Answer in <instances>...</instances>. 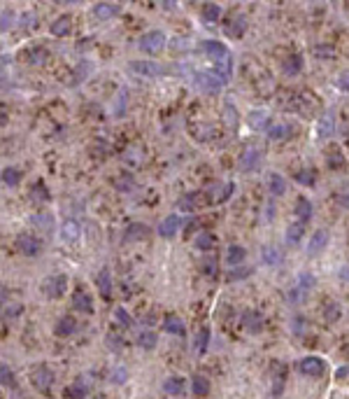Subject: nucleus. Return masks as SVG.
<instances>
[{
  "mask_svg": "<svg viewBox=\"0 0 349 399\" xmlns=\"http://www.w3.org/2000/svg\"><path fill=\"white\" fill-rule=\"evenodd\" d=\"M31 381H33V385L42 394H51V388H54V371H51L47 364H40V366H35V369H33Z\"/></svg>",
  "mask_w": 349,
  "mask_h": 399,
  "instance_id": "nucleus-1",
  "label": "nucleus"
},
{
  "mask_svg": "<svg viewBox=\"0 0 349 399\" xmlns=\"http://www.w3.org/2000/svg\"><path fill=\"white\" fill-rule=\"evenodd\" d=\"M196 84L202 89V91H208V94H217L219 89L226 84V79L224 77H219L217 72H208V70H200V72H196Z\"/></svg>",
  "mask_w": 349,
  "mask_h": 399,
  "instance_id": "nucleus-2",
  "label": "nucleus"
},
{
  "mask_svg": "<svg viewBox=\"0 0 349 399\" xmlns=\"http://www.w3.org/2000/svg\"><path fill=\"white\" fill-rule=\"evenodd\" d=\"M140 49L147 51V54H158V51L165 47V35L161 33V31H149V33H144L140 38Z\"/></svg>",
  "mask_w": 349,
  "mask_h": 399,
  "instance_id": "nucleus-3",
  "label": "nucleus"
},
{
  "mask_svg": "<svg viewBox=\"0 0 349 399\" xmlns=\"http://www.w3.org/2000/svg\"><path fill=\"white\" fill-rule=\"evenodd\" d=\"M66 287H68V276H51L42 283V292L47 294V297H51V299L63 297V294H66Z\"/></svg>",
  "mask_w": 349,
  "mask_h": 399,
  "instance_id": "nucleus-4",
  "label": "nucleus"
},
{
  "mask_svg": "<svg viewBox=\"0 0 349 399\" xmlns=\"http://www.w3.org/2000/svg\"><path fill=\"white\" fill-rule=\"evenodd\" d=\"M298 369H300V374L316 378V376H324V371H326V362H324L322 357L310 355V357H303V360L298 362Z\"/></svg>",
  "mask_w": 349,
  "mask_h": 399,
  "instance_id": "nucleus-5",
  "label": "nucleus"
},
{
  "mask_svg": "<svg viewBox=\"0 0 349 399\" xmlns=\"http://www.w3.org/2000/svg\"><path fill=\"white\" fill-rule=\"evenodd\" d=\"M17 250L26 257H35V255H40L42 243H40V238L31 236V233H19L17 236Z\"/></svg>",
  "mask_w": 349,
  "mask_h": 399,
  "instance_id": "nucleus-6",
  "label": "nucleus"
},
{
  "mask_svg": "<svg viewBox=\"0 0 349 399\" xmlns=\"http://www.w3.org/2000/svg\"><path fill=\"white\" fill-rule=\"evenodd\" d=\"M131 70L135 75H142V77H158V75H163V68L154 61H133Z\"/></svg>",
  "mask_w": 349,
  "mask_h": 399,
  "instance_id": "nucleus-7",
  "label": "nucleus"
},
{
  "mask_svg": "<svg viewBox=\"0 0 349 399\" xmlns=\"http://www.w3.org/2000/svg\"><path fill=\"white\" fill-rule=\"evenodd\" d=\"M202 49H205V54H208L210 59H214V63L226 59V56H230V51L226 49V44L217 42V40H205V42H202Z\"/></svg>",
  "mask_w": 349,
  "mask_h": 399,
  "instance_id": "nucleus-8",
  "label": "nucleus"
},
{
  "mask_svg": "<svg viewBox=\"0 0 349 399\" xmlns=\"http://www.w3.org/2000/svg\"><path fill=\"white\" fill-rule=\"evenodd\" d=\"M180 227H182V217L180 215H170V217H165V220L158 224V233H161L163 238H172Z\"/></svg>",
  "mask_w": 349,
  "mask_h": 399,
  "instance_id": "nucleus-9",
  "label": "nucleus"
},
{
  "mask_svg": "<svg viewBox=\"0 0 349 399\" xmlns=\"http://www.w3.org/2000/svg\"><path fill=\"white\" fill-rule=\"evenodd\" d=\"M242 327L249 334H258L263 329V317L256 310H247V313H242Z\"/></svg>",
  "mask_w": 349,
  "mask_h": 399,
  "instance_id": "nucleus-10",
  "label": "nucleus"
},
{
  "mask_svg": "<svg viewBox=\"0 0 349 399\" xmlns=\"http://www.w3.org/2000/svg\"><path fill=\"white\" fill-rule=\"evenodd\" d=\"M326 245H328V231L319 229V231L312 233L310 243H307V252H310V255H319L322 250H326Z\"/></svg>",
  "mask_w": 349,
  "mask_h": 399,
  "instance_id": "nucleus-11",
  "label": "nucleus"
},
{
  "mask_svg": "<svg viewBox=\"0 0 349 399\" xmlns=\"http://www.w3.org/2000/svg\"><path fill=\"white\" fill-rule=\"evenodd\" d=\"M86 394H89V385L84 383V378H77L75 383H70L63 390V397H68V399H86Z\"/></svg>",
  "mask_w": 349,
  "mask_h": 399,
  "instance_id": "nucleus-12",
  "label": "nucleus"
},
{
  "mask_svg": "<svg viewBox=\"0 0 349 399\" xmlns=\"http://www.w3.org/2000/svg\"><path fill=\"white\" fill-rule=\"evenodd\" d=\"M23 56H26V61L31 63V66H42V63H47V59H49V51L44 49V47H40V44H35V47H31Z\"/></svg>",
  "mask_w": 349,
  "mask_h": 399,
  "instance_id": "nucleus-13",
  "label": "nucleus"
},
{
  "mask_svg": "<svg viewBox=\"0 0 349 399\" xmlns=\"http://www.w3.org/2000/svg\"><path fill=\"white\" fill-rule=\"evenodd\" d=\"M72 306L77 310H82V313H93V301L89 297V292H84V289H77L72 294Z\"/></svg>",
  "mask_w": 349,
  "mask_h": 399,
  "instance_id": "nucleus-14",
  "label": "nucleus"
},
{
  "mask_svg": "<svg viewBox=\"0 0 349 399\" xmlns=\"http://www.w3.org/2000/svg\"><path fill=\"white\" fill-rule=\"evenodd\" d=\"M31 224H33L35 229H40V231H54V215L51 212H38V215L31 217Z\"/></svg>",
  "mask_w": 349,
  "mask_h": 399,
  "instance_id": "nucleus-15",
  "label": "nucleus"
},
{
  "mask_svg": "<svg viewBox=\"0 0 349 399\" xmlns=\"http://www.w3.org/2000/svg\"><path fill=\"white\" fill-rule=\"evenodd\" d=\"M303 236H305V222H294V224H289V229H286V243L289 245H298L300 241H303Z\"/></svg>",
  "mask_w": 349,
  "mask_h": 399,
  "instance_id": "nucleus-16",
  "label": "nucleus"
},
{
  "mask_svg": "<svg viewBox=\"0 0 349 399\" xmlns=\"http://www.w3.org/2000/svg\"><path fill=\"white\" fill-rule=\"evenodd\" d=\"M261 164V152L258 150H245V154L240 156V168L242 171H254Z\"/></svg>",
  "mask_w": 349,
  "mask_h": 399,
  "instance_id": "nucleus-17",
  "label": "nucleus"
},
{
  "mask_svg": "<svg viewBox=\"0 0 349 399\" xmlns=\"http://www.w3.org/2000/svg\"><path fill=\"white\" fill-rule=\"evenodd\" d=\"M77 329V322L72 320L70 315H63V317H59V322H56V327H54V332H56V336H70L72 332Z\"/></svg>",
  "mask_w": 349,
  "mask_h": 399,
  "instance_id": "nucleus-18",
  "label": "nucleus"
},
{
  "mask_svg": "<svg viewBox=\"0 0 349 399\" xmlns=\"http://www.w3.org/2000/svg\"><path fill=\"white\" fill-rule=\"evenodd\" d=\"M93 14L98 19H112L119 14V5H114V3H98V5H93Z\"/></svg>",
  "mask_w": 349,
  "mask_h": 399,
  "instance_id": "nucleus-19",
  "label": "nucleus"
},
{
  "mask_svg": "<svg viewBox=\"0 0 349 399\" xmlns=\"http://www.w3.org/2000/svg\"><path fill=\"white\" fill-rule=\"evenodd\" d=\"M79 231H82L79 222L68 220V222H63V227H61V238L63 241H77L79 238Z\"/></svg>",
  "mask_w": 349,
  "mask_h": 399,
  "instance_id": "nucleus-20",
  "label": "nucleus"
},
{
  "mask_svg": "<svg viewBox=\"0 0 349 399\" xmlns=\"http://www.w3.org/2000/svg\"><path fill=\"white\" fill-rule=\"evenodd\" d=\"M163 329H165V332H170V334H177V336H184V332H186L184 322H182L177 315H172V313H170V315H165Z\"/></svg>",
  "mask_w": 349,
  "mask_h": 399,
  "instance_id": "nucleus-21",
  "label": "nucleus"
},
{
  "mask_svg": "<svg viewBox=\"0 0 349 399\" xmlns=\"http://www.w3.org/2000/svg\"><path fill=\"white\" fill-rule=\"evenodd\" d=\"M70 23H72L70 17H66V14H63V17H59V19H56V21L49 26L51 35H56V38H63V35H68V33H70V28H72Z\"/></svg>",
  "mask_w": 349,
  "mask_h": 399,
  "instance_id": "nucleus-22",
  "label": "nucleus"
},
{
  "mask_svg": "<svg viewBox=\"0 0 349 399\" xmlns=\"http://www.w3.org/2000/svg\"><path fill=\"white\" fill-rule=\"evenodd\" d=\"M249 126L261 131V128H270V119H268V112L266 110H254L249 112Z\"/></svg>",
  "mask_w": 349,
  "mask_h": 399,
  "instance_id": "nucleus-23",
  "label": "nucleus"
},
{
  "mask_svg": "<svg viewBox=\"0 0 349 399\" xmlns=\"http://www.w3.org/2000/svg\"><path fill=\"white\" fill-rule=\"evenodd\" d=\"M96 285H98L100 294H103L105 299H109V294H112V276H109L107 269H103V271L96 276Z\"/></svg>",
  "mask_w": 349,
  "mask_h": 399,
  "instance_id": "nucleus-24",
  "label": "nucleus"
},
{
  "mask_svg": "<svg viewBox=\"0 0 349 399\" xmlns=\"http://www.w3.org/2000/svg\"><path fill=\"white\" fill-rule=\"evenodd\" d=\"M291 131H294V128H291L289 124H275V126L268 128V138L275 140V143H279V140H286V138H289Z\"/></svg>",
  "mask_w": 349,
  "mask_h": 399,
  "instance_id": "nucleus-25",
  "label": "nucleus"
},
{
  "mask_svg": "<svg viewBox=\"0 0 349 399\" xmlns=\"http://www.w3.org/2000/svg\"><path fill=\"white\" fill-rule=\"evenodd\" d=\"M268 189H270V194L282 196L284 192H286V182H284V177L279 175V173H270V177H268Z\"/></svg>",
  "mask_w": 349,
  "mask_h": 399,
  "instance_id": "nucleus-26",
  "label": "nucleus"
},
{
  "mask_svg": "<svg viewBox=\"0 0 349 399\" xmlns=\"http://www.w3.org/2000/svg\"><path fill=\"white\" fill-rule=\"evenodd\" d=\"M296 215H298L300 222H307L312 217V203L305 199V196H300V199L296 201Z\"/></svg>",
  "mask_w": 349,
  "mask_h": 399,
  "instance_id": "nucleus-27",
  "label": "nucleus"
},
{
  "mask_svg": "<svg viewBox=\"0 0 349 399\" xmlns=\"http://www.w3.org/2000/svg\"><path fill=\"white\" fill-rule=\"evenodd\" d=\"M300 68H303V56L300 54H291L286 61H284L282 70L286 72V75H296V72H300Z\"/></svg>",
  "mask_w": 349,
  "mask_h": 399,
  "instance_id": "nucleus-28",
  "label": "nucleus"
},
{
  "mask_svg": "<svg viewBox=\"0 0 349 399\" xmlns=\"http://www.w3.org/2000/svg\"><path fill=\"white\" fill-rule=\"evenodd\" d=\"M245 257H247V250L242 248V245H230L228 252H226V261H228L230 266L240 264V261L245 259Z\"/></svg>",
  "mask_w": 349,
  "mask_h": 399,
  "instance_id": "nucleus-29",
  "label": "nucleus"
},
{
  "mask_svg": "<svg viewBox=\"0 0 349 399\" xmlns=\"http://www.w3.org/2000/svg\"><path fill=\"white\" fill-rule=\"evenodd\" d=\"M247 28V19L245 17H235V21L228 23V28H226V35H230V38H240L242 33H245Z\"/></svg>",
  "mask_w": 349,
  "mask_h": 399,
  "instance_id": "nucleus-30",
  "label": "nucleus"
},
{
  "mask_svg": "<svg viewBox=\"0 0 349 399\" xmlns=\"http://www.w3.org/2000/svg\"><path fill=\"white\" fill-rule=\"evenodd\" d=\"M156 343H158L156 334H154V332H149V329H144V332H140V334H137V345H140V348H144V350H152Z\"/></svg>",
  "mask_w": 349,
  "mask_h": 399,
  "instance_id": "nucleus-31",
  "label": "nucleus"
},
{
  "mask_svg": "<svg viewBox=\"0 0 349 399\" xmlns=\"http://www.w3.org/2000/svg\"><path fill=\"white\" fill-rule=\"evenodd\" d=\"M163 390L168 394H180L182 390H184V381H182L180 376H170L163 381Z\"/></svg>",
  "mask_w": 349,
  "mask_h": 399,
  "instance_id": "nucleus-32",
  "label": "nucleus"
},
{
  "mask_svg": "<svg viewBox=\"0 0 349 399\" xmlns=\"http://www.w3.org/2000/svg\"><path fill=\"white\" fill-rule=\"evenodd\" d=\"M196 248L202 250V252H210L214 248V236L210 231H200L196 236Z\"/></svg>",
  "mask_w": 349,
  "mask_h": 399,
  "instance_id": "nucleus-33",
  "label": "nucleus"
},
{
  "mask_svg": "<svg viewBox=\"0 0 349 399\" xmlns=\"http://www.w3.org/2000/svg\"><path fill=\"white\" fill-rule=\"evenodd\" d=\"M191 388H193V394H198V397H205V394L210 392V381L205 376H193V383H191Z\"/></svg>",
  "mask_w": 349,
  "mask_h": 399,
  "instance_id": "nucleus-34",
  "label": "nucleus"
},
{
  "mask_svg": "<svg viewBox=\"0 0 349 399\" xmlns=\"http://www.w3.org/2000/svg\"><path fill=\"white\" fill-rule=\"evenodd\" d=\"M261 257H263V261L270 266H277L279 261H282V252H279L277 248H263Z\"/></svg>",
  "mask_w": 349,
  "mask_h": 399,
  "instance_id": "nucleus-35",
  "label": "nucleus"
},
{
  "mask_svg": "<svg viewBox=\"0 0 349 399\" xmlns=\"http://www.w3.org/2000/svg\"><path fill=\"white\" fill-rule=\"evenodd\" d=\"M219 17H221V7H219V5H214V3H208V5L202 7V19H205L208 23L217 21Z\"/></svg>",
  "mask_w": 349,
  "mask_h": 399,
  "instance_id": "nucleus-36",
  "label": "nucleus"
},
{
  "mask_svg": "<svg viewBox=\"0 0 349 399\" xmlns=\"http://www.w3.org/2000/svg\"><path fill=\"white\" fill-rule=\"evenodd\" d=\"M208 343H210V329L202 327L200 332H198L196 341H193V348H196L198 353H205V350H208Z\"/></svg>",
  "mask_w": 349,
  "mask_h": 399,
  "instance_id": "nucleus-37",
  "label": "nucleus"
},
{
  "mask_svg": "<svg viewBox=\"0 0 349 399\" xmlns=\"http://www.w3.org/2000/svg\"><path fill=\"white\" fill-rule=\"evenodd\" d=\"M149 229L144 227V224H131L128 227V231H126V241H135V238H144L147 236Z\"/></svg>",
  "mask_w": 349,
  "mask_h": 399,
  "instance_id": "nucleus-38",
  "label": "nucleus"
},
{
  "mask_svg": "<svg viewBox=\"0 0 349 399\" xmlns=\"http://www.w3.org/2000/svg\"><path fill=\"white\" fill-rule=\"evenodd\" d=\"M19 180H21V173H19L17 168H5V171H3V182H5L7 187H17Z\"/></svg>",
  "mask_w": 349,
  "mask_h": 399,
  "instance_id": "nucleus-39",
  "label": "nucleus"
},
{
  "mask_svg": "<svg viewBox=\"0 0 349 399\" xmlns=\"http://www.w3.org/2000/svg\"><path fill=\"white\" fill-rule=\"evenodd\" d=\"M314 287V276L312 273H300L298 276V289L300 292H310Z\"/></svg>",
  "mask_w": 349,
  "mask_h": 399,
  "instance_id": "nucleus-40",
  "label": "nucleus"
},
{
  "mask_svg": "<svg viewBox=\"0 0 349 399\" xmlns=\"http://www.w3.org/2000/svg\"><path fill=\"white\" fill-rule=\"evenodd\" d=\"M324 317H326V322H335L340 317V306L338 304H326V308H324Z\"/></svg>",
  "mask_w": 349,
  "mask_h": 399,
  "instance_id": "nucleus-41",
  "label": "nucleus"
},
{
  "mask_svg": "<svg viewBox=\"0 0 349 399\" xmlns=\"http://www.w3.org/2000/svg\"><path fill=\"white\" fill-rule=\"evenodd\" d=\"M342 164H344V156L340 154V150H335V147H333L331 156L326 159V166H328V168H340Z\"/></svg>",
  "mask_w": 349,
  "mask_h": 399,
  "instance_id": "nucleus-42",
  "label": "nucleus"
},
{
  "mask_svg": "<svg viewBox=\"0 0 349 399\" xmlns=\"http://www.w3.org/2000/svg\"><path fill=\"white\" fill-rule=\"evenodd\" d=\"M33 201H40V203L49 201V192H47V187H44L42 182H38V184L33 187Z\"/></svg>",
  "mask_w": 349,
  "mask_h": 399,
  "instance_id": "nucleus-43",
  "label": "nucleus"
},
{
  "mask_svg": "<svg viewBox=\"0 0 349 399\" xmlns=\"http://www.w3.org/2000/svg\"><path fill=\"white\" fill-rule=\"evenodd\" d=\"M114 317H117V322H121V327H133V317L126 313V308H117L114 310Z\"/></svg>",
  "mask_w": 349,
  "mask_h": 399,
  "instance_id": "nucleus-44",
  "label": "nucleus"
},
{
  "mask_svg": "<svg viewBox=\"0 0 349 399\" xmlns=\"http://www.w3.org/2000/svg\"><path fill=\"white\" fill-rule=\"evenodd\" d=\"M319 133H322V136H331L333 133V112H328V115L322 119V124H319Z\"/></svg>",
  "mask_w": 349,
  "mask_h": 399,
  "instance_id": "nucleus-45",
  "label": "nucleus"
},
{
  "mask_svg": "<svg viewBox=\"0 0 349 399\" xmlns=\"http://www.w3.org/2000/svg\"><path fill=\"white\" fill-rule=\"evenodd\" d=\"M251 273V269H247V266H238V269H230L228 271V280H242V278H247Z\"/></svg>",
  "mask_w": 349,
  "mask_h": 399,
  "instance_id": "nucleus-46",
  "label": "nucleus"
},
{
  "mask_svg": "<svg viewBox=\"0 0 349 399\" xmlns=\"http://www.w3.org/2000/svg\"><path fill=\"white\" fill-rule=\"evenodd\" d=\"M200 266H202V271L208 273V276H214V273H217V259H214V257H205Z\"/></svg>",
  "mask_w": 349,
  "mask_h": 399,
  "instance_id": "nucleus-47",
  "label": "nucleus"
},
{
  "mask_svg": "<svg viewBox=\"0 0 349 399\" xmlns=\"http://www.w3.org/2000/svg\"><path fill=\"white\" fill-rule=\"evenodd\" d=\"M314 54L319 56V59H324V56H328V59H331L335 51H333L331 44H316V47H314Z\"/></svg>",
  "mask_w": 349,
  "mask_h": 399,
  "instance_id": "nucleus-48",
  "label": "nucleus"
},
{
  "mask_svg": "<svg viewBox=\"0 0 349 399\" xmlns=\"http://www.w3.org/2000/svg\"><path fill=\"white\" fill-rule=\"evenodd\" d=\"M126 376H128V374H126L124 366H114V371H112V383H124Z\"/></svg>",
  "mask_w": 349,
  "mask_h": 399,
  "instance_id": "nucleus-49",
  "label": "nucleus"
},
{
  "mask_svg": "<svg viewBox=\"0 0 349 399\" xmlns=\"http://www.w3.org/2000/svg\"><path fill=\"white\" fill-rule=\"evenodd\" d=\"M0 378H3V385H12V371H10V366L7 364H3L0 366Z\"/></svg>",
  "mask_w": 349,
  "mask_h": 399,
  "instance_id": "nucleus-50",
  "label": "nucleus"
},
{
  "mask_svg": "<svg viewBox=\"0 0 349 399\" xmlns=\"http://www.w3.org/2000/svg\"><path fill=\"white\" fill-rule=\"evenodd\" d=\"M296 180H298V182H303V184H312V182H314V177H312L310 171H300V173H296Z\"/></svg>",
  "mask_w": 349,
  "mask_h": 399,
  "instance_id": "nucleus-51",
  "label": "nucleus"
},
{
  "mask_svg": "<svg viewBox=\"0 0 349 399\" xmlns=\"http://www.w3.org/2000/svg\"><path fill=\"white\" fill-rule=\"evenodd\" d=\"M338 87L342 89V91H349V70H344V72L338 75Z\"/></svg>",
  "mask_w": 349,
  "mask_h": 399,
  "instance_id": "nucleus-52",
  "label": "nucleus"
},
{
  "mask_svg": "<svg viewBox=\"0 0 349 399\" xmlns=\"http://www.w3.org/2000/svg\"><path fill=\"white\" fill-rule=\"evenodd\" d=\"M338 276H340V280H342V283H347V285H349V264H344L342 269H340Z\"/></svg>",
  "mask_w": 349,
  "mask_h": 399,
  "instance_id": "nucleus-53",
  "label": "nucleus"
},
{
  "mask_svg": "<svg viewBox=\"0 0 349 399\" xmlns=\"http://www.w3.org/2000/svg\"><path fill=\"white\" fill-rule=\"evenodd\" d=\"M191 205H193V196H186V199L180 201V208H184V210H191Z\"/></svg>",
  "mask_w": 349,
  "mask_h": 399,
  "instance_id": "nucleus-54",
  "label": "nucleus"
},
{
  "mask_svg": "<svg viewBox=\"0 0 349 399\" xmlns=\"http://www.w3.org/2000/svg\"><path fill=\"white\" fill-rule=\"evenodd\" d=\"M340 203H342L344 208H349V194L347 196H340Z\"/></svg>",
  "mask_w": 349,
  "mask_h": 399,
  "instance_id": "nucleus-55",
  "label": "nucleus"
},
{
  "mask_svg": "<svg viewBox=\"0 0 349 399\" xmlns=\"http://www.w3.org/2000/svg\"><path fill=\"white\" fill-rule=\"evenodd\" d=\"M93 399H105V397H93Z\"/></svg>",
  "mask_w": 349,
  "mask_h": 399,
  "instance_id": "nucleus-56",
  "label": "nucleus"
}]
</instances>
